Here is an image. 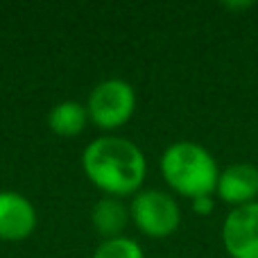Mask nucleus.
<instances>
[{"instance_id":"obj_12","label":"nucleus","mask_w":258,"mask_h":258,"mask_svg":"<svg viewBox=\"0 0 258 258\" xmlns=\"http://www.w3.org/2000/svg\"><path fill=\"white\" fill-rule=\"evenodd\" d=\"M251 0H247V3H224V7H229V9H242V12H245V9H249L251 7Z\"/></svg>"},{"instance_id":"obj_4","label":"nucleus","mask_w":258,"mask_h":258,"mask_svg":"<svg viewBox=\"0 0 258 258\" xmlns=\"http://www.w3.org/2000/svg\"><path fill=\"white\" fill-rule=\"evenodd\" d=\"M129 215L136 229L147 238L172 236L181 222V209L177 200L170 192L156 190V188L138 190L129 204Z\"/></svg>"},{"instance_id":"obj_7","label":"nucleus","mask_w":258,"mask_h":258,"mask_svg":"<svg viewBox=\"0 0 258 258\" xmlns=\"http://www.w3.org/2000/svg\"><path fill=\"white\" fill-rule=\"evenodd\" d=\"M215 195L233 209L258 202V168L254 163L227 165L224 170H220Z\"/></svg>"},{"instance_id":"obj_9","label":"nucleus","mask_w":258,"mask_h":258,"mask_svg":"<svg viewBox=\"0 0 258 258\" xmlns=\"http://www.w3.org/2000/svg\"><path fill=\"white\" fill-rule=\"evenodd\" d=\"M89 120V111H86L84 104L75 102V100H66V102H59L57 107L50 111L48 116V127L52 129L57 136H80L86 127Z\"/></svg>"},{"instance_id":"obj_8","label":"nucleus","mask_w":258,"mask_h":258,"mask_svg":"<svg viewBox=\"0 0 258 258\" xmlns=\"http://www.w3.org/2000/svg\"><path fill=\"white\" fill-rule=\"evenodd\" d=\"M129 220H132V215H129L127 206L118 197H107V195L93 206V213H91V222H93L95 231L100 236H104V240L120 238Z\"/></svg>"},{"instance_id":"obj_5","label":"nucleus","mask_w":258,"mask_h":258,"mask_svg":"<svg viewBox=\"0 0 258 258\" xmlns=\"http://www.w3.org/2000/svg\"><path fill=\"white\" fill-rule=\"evenodd\" d=\"M222 245L231 258H258V202L233 209L224 218Z\"/></svg>"},{"instance_id":"obj_6","label":"nucleus","mask_w":258,"mask_h":258,"mask_svg":"<svg viewBox=\"0 0 258 258\" xmlns=\"http://www.w3.org/2000/svg\"><path fill=\"white\" fill-rule=\"evenodd\" d=\"M36 229V209L25 195L0 190V240L21 242Z\"/></svg>"},{"instance_id":"obj_10","label":"nucleus","mask_w":258,"mask_h":258,"mask_svg":"<svg viewBox=\"0 0 258 258\" xmlns=\"http://www.w3.org/2000/svg\"><path fill=\"white\" fill-rule=\"evenodd\" d=\"M93 258H145L141 245L132 238H109V240H102V245L95 249Z\"/></svg>"},{"instance_id":"obj_2","label":"nucleus","mask_w":258,"mask_h":258,"mask_svg":"<svg viewBox=\"0 0 258 258\" xmlns=\"http://www.w3.org/2000/svg\"><path fill=\"white\" fill-rule=\"evenodd\" d=\"M161 174L174 192L192 202L197 197L213 195L218 188L220 168L204 145L179 141L165 147L161 156Z\"/></svg>"},{"instance_id":"obj_3","label":"nucleus","mask_w":258,"mask_h":258,"mask_svg":"<svg viewBox=\"0 0 258 258\" xmlns=\"http://www.w3.org/2000/svg\"><path fill=\"white\" fill-rule=\"evenodd\" d=\"M89 120L102 132H116L136 111V91L125 80H104L91 91L86 102Z\"/></svg>"},{"instance_id":"obj_11","label":"nucleus","mask_w":258,"mask_h":258,"mask_svg":"<svg viewBox=\"0 0 258 258\" xmlns=\"http://www.w3.org/2000/svg\"><path fill=\"white\" fill-rule=\"evenodd\" d=\"M213 209H215L213 195H204V197L192 200V211H195L197 215H209V213H213Z\"/></svg>"},{"instance_id":"obj_1","label":"nucleus","mask_w":258,"mask_h":258,"mask_svg":"<svg viewBox=\"0 0 258 258\" xmlns=\"http://www.w3.org/2000/svg\"><path fill=\"white\" fill-rule=\"evenodd\" d=\"M89 181L107 197H127L141 190L147 174V159L134 141L122 136H100L82 154Z\"/></svg>"}]
</instances>
